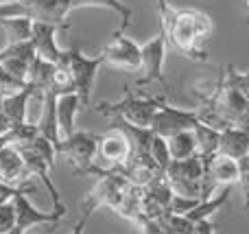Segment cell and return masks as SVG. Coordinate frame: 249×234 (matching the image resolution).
<instances>
[{
    "instance_id": "1",
    "label": "cell",
    "mask_w": 249,
    "mask_h": 234,
    "mask_svg": "<svg viewBox=\"0 0 249 234\" xmlns=\"http://www.w3.org/2000/svg\"><path fill=\"white\" fill-rule=\"evenodd\" d=\"M158 9L166 46L179 57H186L190 61H208V53L199 48L193 9H175L171 7L168 0L158 2Z\"/></svg>"
},
{
    "instance_id": "2",
    "label": "cell",
    "mask_w": 249,
    "mask_h": 234,
    "mask_svg": "<svg viewBox=\"0 0 249 234\" xmlns=\"http://www.w3.org/2000/svg\"><path fill=\"white\" fill-rule=\"evenodd\" d=\"M162 103H164L162 96H146V94H140L138 90H131V88L127 86L124 88V96L121 101H114V103L103 101V103H99L94 109L101 116L121 118V121L129 123V125L149 129Z\"/></svg>"
},
{
    "instance_id": "3",
    "label": "cell",
    "mask_w": 249,
    "mask_h": 234,
    "mask_svg": "<svg viewBox=\"0 0 249 234\" xmlns=\"http://www.w3.org/2000/svg\"><path fill=\"white\" fill-rule=\"evenodd\" d=\"M90 175H96L99 180H96V184L90 188L86 199L81 201V213L92 215L94 210L103 208V206L116 213L124 193L131 186V184L127 182V178L121 173H114V171H101L99 166H94V169L90 171Z\"/></svg>"
},
{
    "instance_id": "4",
    "label": "cell",
    "mask_w": 249,
    "mask_h": 234,
    "mask_svg": "<svg viewBox=\"0 0 249 234\" xmlns=\"http://www.w3.org/2000/svg\"><path fill=\"white\" fill-rule=\"evenodd\" d=\"M57 156H61L70 164L72 173L90 175L96 166V151H99V134L92 131H74L68 138H61L55 147Z\"/></svg>"
},
{
    "instance_id": "5",
    "label": "cell",
    "mask_w": 249,
    "mask_h": 234,
    "mask_svg": "<svg viewBox=\"0 0 249 234\" xmlns=\"http://www.w3.org/2000/svg\"><path fill=\"white\" fill-rule=\"evenodd\" d=\"M59 66H64L70 72L72 83H74V92L81 99L83 108H88L90 105L92 90H94L96 74H99V68L103 66V59L99 55L88 57V55H83L79 46H72L68 51H64V59H61Z\"/></svg>"
},
{
    "instance_id": "6",
    "label": "cell",
    "mask_w": 249,
    "mask_h": 234,
    "mask_svg": "<svg viewBox=\"0 0 249 234\" xmlns=\"http://www.w3.org/2000/svg\"><path fill=\"white\" fill-rule=\"evenodd\" d=\"M168 186L175 195L188 197V199L201 201V188H203V160L201 156L188 158V160H171L168 169L164 171Z\"/></svg>"
},
{
    "instance_id": "7",
    "label": "cell",
    "mask_w": 249,
    "mask_h": 234,
    "mask_svg": "<svg viewBox=\"0 0 249 234\" xmlns=\"http://www.w3.org/2000/svg\"><path fill=\"white\" fill-rule=\"evenodd\" d=\"M142 51V68H140V77L136 79V88H144L151 83H160L164 88V92L171 90L166 77H164V59H166V39H164L162 31L155 37L146 39L144 44H140Z\"/></svg>"
},
{
    "instance_id": "8",
    "label": "cell",
    "mask_w": 249,
    "mask_h": 234,
    "mask_svg": "<svg viewBox=\"0 0 249 234\" xmlns=\"http://www.w3.org/2000/svg\"><path fill=\"white\" fill-rule=\"evenodd\" d=\"M99 57L103 59L105 66L124 70V72H140V68H142L140 44H136L131 37H127L123 29L114 31L112 39L103 46Z\"/></svg>"
},
{
    "instance_id": "9",
    "label": "cell",
    "mask_w": 249,
    "mask_h": 234,
    "mask_svg": "<svg viewBox=\"0 0 249 234\" xmlns=\"http://www.w3.org/2000/svg\"><path fill=\"white\" fill-rule=\"evenodd\" d=\"M201 160H203L201 201L210 199L212 193H214L216 188H225V186H234V184H238V178H241L238 160L223 156V153H214V156L201 158Z\"/></svg>"
},
{
    "instance_id": "10",
    "label": "cell",
    "mask_w": 249,
    "mask_h": 234,
    "mask_svg": "<svg viewBox=\"0 0 249 234\" xmlns=\"http://www.w3.org/2000/svg\"><path fill=\"white\" fill-rule=\"evenodd\" d=\"M131 158V144L129 138L118 127H112L109 131L99 136V151H96V166L101 171H114L121 173L124 164Z\"/></svg>"
},
{
    "instance_id": "11",
    "label": "cell",
    "mask_w": 249,
    "mask_h": 234,
    "mask_svg": "<svg viewBox=\"0 0 249 234\" xmlns=\"http://www.w3.org/2000/svg\"><path fill=\"white\" fill-rule=\"evenodd\" d=\"M197 125H199L197 109H181V108H175V105H168L166 101H164V103L160 105V109H158V114H155L149 129L153 131L155 136H160V138L168 140L171 136L179 134V131L195 129Z\"/></svg>"
},
{
    "instance_id": "12",
    "label": "cell",
    "mask_w": 249,
    "mask_h": 234,
    "mask_svg": "<svg viewBox=\"0 0 249 234\" xmlns=\"http://www.w3.org/2000/svg\"><path fill=\"white\" fill-rule=\"evenodd\" d=\"M13 206H16V228L22 232H29L31 228H42V226H57L61 219H66L68 213H57V210H51V213H44V210L35 208L33 201L29 199V193H20L13 199Z\"/></svg>"
},
{
    "instance_id": "13",
    "label": "cell",
    "mask_w": 249,
    "mask_h": 234,
    "mask_svg": "<svg viewBox=\"0 0 249 234\" xmlns=\"http://www.w3.org/2000/svg\"><path fill=\"white\" fill-rule=\"evenodd\" d=\"M33 96H37V92L26 86L16 94H7L0 99V131L2 134L26 125V108Z\"/></svg>"
},
{
    "instance_id": "14",
    "label": "cell",
    "mask_w": 249,
    "mask_h": 234,
    "mask_svg": "<svg viewBox=\"0 0 249 234\" xmlns=\"http://www.w3.org/2000/svg\"><path fill=\"white\" fill-rule=\"evenodd\" d=\"M33 59H35L33 42L11 44V46L0 48V66H2L13 79L24 83V86H26V77H29V68H31V61Z\"/></svg>"
},
{
    "instance_id": "15",
    "label": "cell",
    "mask_w": 249,
    "mask_h": 234,
    "mask_svg": "<svg viewBox=\"0 0 249 234\" xmlns=\"http://www.w3.org/2000/svg\"><path fill=\"white\" fill-rule=\"evenodd\" d=\"M57 31H59V26L35 22V24H33V37H31V42H33V48H35V57L48 61V64L59 66L61 59H64V51L57 46V39H55Z\"/></svg>"
},
{
    "instance_id": "16",
    "label": "cell",
    "mask_w": 249,
    "mask_h": 234,
    "mask_svg": "<svg viewBox=\"0 0 249 234\" xmlns=\"http://www.w3.org/2000/svg\"><path fill=\"white\" fill-rule=\"evenodd\" d=\"M83 108L81 99L77 94H64L57 96V127H59V136L61 138H68L77 131V114Z\"/></svg>"
},
{
    "instance_id": "17",
    "label": "cell",
    "mask_w": 249,
    "mask_h": 234,
    "mask_svg": "<svg viewBox=\"0 0 249 234\" xmlns=\"http://www.w3.org/2000/svg\"><path fill=\"white\" fill-rule=\"evenodd\" d=\"M39 101H42V112H39V121L35 123L39 129V134L44 136L46 140H51L53 144H59L61 136H59V127H57V94L53 92H44L39 94Z\"/></svg>"
},
{
    "instance_id": "18",
    "label": "cell",
    "mask_w": 249,
    "mask_h": 234,
    "mask_svg": "<svg viewBox=\"0 0 249 234\" xmlns=\"http://www.w3.org/2000/svg\"><path fill=\"white\" fill-rule=\"evenodd\" d=\"M219 153L234 160H243L249 153V131L241 127H228L221 131L219 138Z\"/></svg>"
},
{
    "instance_id": "19",
    "label": "cell",
    "mask_w": 249,
    "mask_h": 234,
    "mask_svg": "<svg viewBox=\"0 0 249 234\" xmlns=\"http://www.w3.org/2000/svg\"><path fill=\"white\" fill-rule=\"evenodd\" d=\"M33 24L35 22L31 18H0V29L4 31V37H7V46L11 44H22V42H31L33 37Z\"/></svg>"
},
{
    "instance_id": "20",
    "label": "cell",
    "mask_w": 249,
    "mask_h": 234,
    "mask_svg": "<svg viewBox=\"0 0 249 234\" xmlns=\"http://www.w3.org/2000/svg\"><path fill=\"white\" fill-rule=\"evenodd\" d=\"M168 144V153H171V160H188V158L199 156V144H197V136L193 129L188 131H179V134L171 136L166 140Z\"/></svg>"
},
{
    "instance_id": "21",
    "label": "cell",
    "mask_w": 249,
    "mask_h": 234,
    "mask_svg": "<svg viewBox=\"0 0 249 234\" xmlns=\"http://www.w3.org/2000/svg\"><path fill=\"white\" fill-rule=\"evenodd\" d=\"M230 193H232V186H225L223 191L219 193V195L210 197V199H206V201H199V206H197V208H193L188 215H184V217L188 219L190 223L208 221V219H210V215L219 213V208H223V206L228 204V199H230Z\"/></svg>"
},
{
    "instance_id": "22",
    "label": "cell",
    "mask_w": 249,
    "mask_h": 234,
    "mask_svg": "<svg viewBox=\"0 0 249 234\" xmlns=\"http://www.w3.org/2000/svg\"><path fill=\"white\" fill-rule=\"evenodd\" d=\"M195 136H197V144H199V156L201 158H210L214 153H219V138L221 131L214 127L206 125V123L199 121V125L195 127Z\"/></svg>"
},
{
    "instance_id": "23",
    "label": "cell",
    "mask_w": 249,
    "mask_h": 234,
    "mask_svg": "<svg viewBox=\"0 0 249 234\" xmlns=\"http://www.w3.org/2000/svg\"><path fill=\"white\" fill-rule=\"evenodd\" d=\"M221 79H223L225 86L234 88L243 99L249 101V72H241V70H236L230 64L225 66V70H221Z\"/></svg>"
},
{
    "instance_id": "24",
    "label": "cell",
    "mask_w": 249,
    "mask_h": 234,
    "mask_svg": "<svg viewBox=\"0 0 249 234\" xmlns=\"http://www.w3.org/2000/svg\"><path fill=\"white\" fill-rule=\"evenodd\" d=\"M151 158H153V162L158 164V169L166 171L168 164H171V153H168V144L164 138H160V136H155L153 138V144H151Z\"/></svg>"
},
{
    "instance_id": "25",
    "label": "cell",
    "mask_w": 249,
    "mask_h": 234,
    "mask_svg": "<svg viewBox=\"0 0 249 234\" xmlns=\"http://www.w3.org/2000/svg\"><path fill=\"white\" fill-rule=\"evenodd\" d=\"M193 16H195V31H197L199 42L210 39V35L214 33V22H212V18L208 16L206 11H201V9H193Z\"/></svg>"
},
{
    "instance_id": "26",
    "label": "cell",
    "mask_w": 249,
    "mask_h": 234,
    "mask_svg": "<svg viewBox=\"0 0 249 234\" xmlns=\"http://www.w3.org/2000/svg\"><path fill=\"white\" fill-rule=\"evenodd\" d=\"M35 191V184H24V186H13V184H7V182H0V206L2 204H11L16 199V195L20 193H33Z\"/></svg>"
},
{
    "instance_id": "27",
    "label": "cell",
    "mask_w": 249,
    "mask_h": 234,
    "mask_svg": "<svg viewBox=\"0 0 249 234\" xmlns=\"http://www.w3.org/2000/svg\"><path fill=\"white\" fill-rule=\"evenodd\" d=\"M24 83L22 81H18V79H13L11 74L7 72V70L0 66V99L2 96H7V94H16V92H20V90H24Z\"/></svg>"
},
{
    "instance_id": "28",
    "label": "cell",
    "mask_w": 249,
    "mask_h": 234,
    "mask_svg": "<svg viewBox=\"0 0 249 234\" xmlns=\"http://www.w3.org/2000/svg\"><path fill=\"white\" fill-rule=\"evenodd\" d=\"M16 228V206L2 204L0 206V234H9Z\"/></svg>"
},
{
    "instance_id": "29",
    "label": "cell",
    "mask_w": 249,
    "mask_h": 234,
    "mask_svg": "<svg viewBox=\"0 0 249 234\" xmlns=\"http://www.w3.org/2000/svg\"><path fill=\"white\" fill-rule=\"evenodd\" d=\"M238 166H241L238 184H241V191H243V195H245V208L249 210V158L245 156L243 160H238Z\"/></svg>"
},
{
    "instance_id": "30",
    "label": "cell",
    "mask_w": 249,
    "mask_h": 234,
    "mask_svg": "<svg viewBox=\"0 0 249 234\" xmlns=\"http://www.w3.org/2000/svg\"><path fill=\"white\" fill-rule=\"evenodd\" d=\"M216 230V226L208 219V221H199V223H195V228H193V234H214Z\"/></svg>"
},
{
    "instance_id": "31",
    "label": "cell",
    "mask_w": 249,
    "mask_h": 234,
    "mask_svg": "<svg viewBox=\"0 0 249 234\" xmlns=\"http://www.w3.org/2000/svg\"><path fill=\"white\" fill-rule=\"evenodd\" d=\"M88 221H90V215H83V213H81V217L77 219V223L72 226V230H70V234H86V226H88Z\"/></svg>"
},
{
    "instance_id": "32",
    "label": "cell",
    "mask_w": 249,
    "mask_h": 234,
    "mask_svg": "<svg viewBox=\"0 0 249 234\" xmlns=\"http://www.w3.org/2000/svg\"><path fill=\"white\" fill-rule=\"evenodd\" d=\"M9 234H26V232H22V230H18V228H13V230L9 232Z\"/></svg>"
},
{
    "instance_id": "33",
    "label": "cell",
    "mask_w": 249,
    "mask_h": 234,
    "mask_svg": "<svg viewBox=\"0 0 249 234\" xmlns=\"http://www.w3.org/2000/svg\"><path fill=\"white\" fill-rule=\"evenodd\" d=\"M7 2H11V0H0V4H7Z\"/></svg>"
},
{
    "instance_id": "34",
    "label": "cell",
    "mask_w": 249,
    "mask_h": 234,
    "mask_svg": "<svg viewBox=\"0 0 249 234\" xmlns=\"http://www.w3.org/2000/svg\"><path fill=\"white\" fill-rule=\"evenodd\" d=\"M245 2H247V9H249V0H245Z\"/></svg>"
},
{
    "instance_id": "35",
    "label": "cell",
    "mask_w": 249,
    "mask_h": 234,
    "mask_svg": "<svg viewBox=\"0 0 249 234\" xmlns=\"http://www.w3.org/2000/svg\"><path fill=\"white\" fill-rule=\"evenodd\" d=\"M155 2H162V0H155Z\"/></svg>"
}]
</instances>
